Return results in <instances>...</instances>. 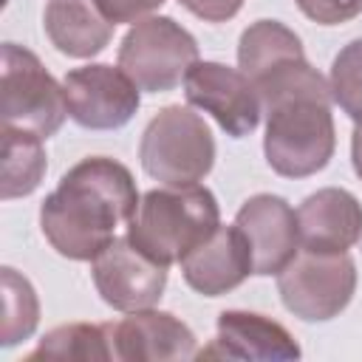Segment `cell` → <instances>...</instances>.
I'll use <instances>...</instances> for the list:
<instances>
[{
    "instance_id": "obj_1",
    "label": "cell",
    "mask_w": 362,
    "mask_h": 362,
    "mask_svg": "<svg viewBox=\"0 0 362 362\" xmlns=\"http://www.w3.org/2000/svg\"><path fill=\"white\" fill-rule=\"evenodd\" d=\"M255 90L266 116L269 167L283 178H308L328 167L337 147L328 79L308 59H294L257 79Z\"/></svg>"
},
{
    "instance_id": "obj_9",
    "label": "cell",
    "mask_w": 362,
    "mask_h": 362,
    "mask_svg": "<svg viewBox=\"0 0 362 362\" xmlns=\"http://www.w3.org/2000/svg\"><path fill=\"white\" fill-rule=\"evenodd\" d=\"M184 96L192 107L209 113L223 133L243 139L260 124V96L240 68L223 62H195L184 76Z\"/></svg>"
},
{
    "instance_id": "obj_23",
    "label": "cell",
    "mask_w": 362,
    "mask_h": 362,
    "mask_svg": "<svg viewBox=\"0 0 362 362\" xmlns=\"http://www.w3.org/2000/svg\"><path fill=\"white\" fill-rule=\"evenodd\" d=\"M96 3H99L102 14L113 25H119V23H139V20H144L150 11L161 8L167 0H96Z\"/></svg>"
},
{
    "instance_id": "obj_10",
    "label": "cell",
    "mask_w": 362,
    "mask_h": 362,
    "mask_svg": "<svg viewBox=\"0 0 362 362\" xmlns=\"http://www.w3.org/2000/svg\"><path fill=\"white\" fill-rule=\"evenodd\" d=\"M90 274L99 297L124 314L153 308L167 286V266L136 249L130 238H113L90 260Z\"/></svg>"
},
{
    "instance_id": "obj_5",
    "label": "cell",
    "mask_w": 362,
    "mask_h": 362,
    "mask_svg": "<svg viewBox=\"0 0 362 362\" xmlns=\"http://www.w3.org/2000/svg\"><path fill=\"white\" fill-rule=\"evenodd\" d=\"M68 116L65 88L45 71L40 57L17 42H3L0 122L51 139Z\"/></svg>"
},
{
    "instance_id": "obj_18",
    "label": "cell",
    "mask_w": 362,
    "mask_h": 362,
    "mask_svg": "<svg viewBox=\"0 0 362 362\" xmlns=\"http://www.w3.org/2000/svg\"><path fill=\"white\" fill-rule=\"evenodd\" d=\"M0 133H3L0 195H3V201L31 195L40 187L45 167H48L42 139L28 133V130H17V127H3Z\"/></svg>"
},
{
    "instance_id": "obj_13",
    "label": "cell",
    "mask_w": 362,
    "mask_h": 362,
    "mask_svg": "<svg viewBox=\"0 0 362 362\" xmlns=\"http://www.w3.org/2000/svg\"><path fill=\"white\" fill-rule=\"evenodd\" d=\"M195 356L288 362L300 359V345L277 320L255 311L229 308L218 314V337L212 339V345H206Z\"/></svg>"
},
{
    "instance_id": "obj_8",
    "label": "cell",
    "mask_w": 362,
    "mask_h": 362,
    "mask_svg": "<svg viewBox=\"0 0 362 362\" xmlns=\"http://www.w3.org/2000/svg\"><path fill=\"white\" fill-rule=\"evenodd\" d=\"M68 116L88 130H116L124 127L139 105V85L116 65L93 62L65 74L62 79Z\"/></svg>"
},
{
    "instance_id": "obj_3",
    "label": "cell",
    "mask_w": 362,
    "mask_h": 362,
    "mask_svg": "<svg viewBox=\"0 0 362 362\" xmlns=\"http://www.w3.org/2000/svg\"><path fill=\"white\" fill-rule=\"evenodd\" d=\"M218 226L221 209L206 187H161L141 195L127 223V238L147 257L170 266L209 240Z\"/></svg>"
},
{
    "instance_id": "obj_20",
    "label": "cell",
    "mask_w": 362,
    "mask_h": 362,
    "mask_svg": "<svg viewBox=\"0 0 362 362\" xmlns=\"http://www.w3.org/2000/svg\"><path fill=\"white\" fill-rule=\"evenodd\" d=\"M3 328H0V345H17L28 339L40 322V300L34 286L14 272L11 266H3Z\"/></svg>"
},
{
    "instance_id": "obj_15",
    "label": "cell",
    "mask_w": 362,
    "mask_h": 362,
    "mask_svg": "<svg viewBox=\"0 0 362 362\" xmlns=\"http://www.w3.org/2000/svg\"><path fill=\"white\" fill-rule=\"evenodd\" d=\"M181 274L187 286L204 297H221L238 288L249 274H255L252 249L243 232L235 223L218 226L209 240L181 260Z\"/></svg>"
},
{
    "instance_id": "obj_4",
    "label": "cell",
    "mask_w": 362,
    "mask_h": 362,
    "mask_svg": "<svg viewBox=\"0 0 362 362\" xmlns=\"http://www.w3.org/2000/svg\"><path fill=\"white\" fill-rule=\"evenodd\" d=\"M139 158L144 173L164 187H189L209 175L215 139L201 113L184 105H167L147 122Z\"/></svg>"
},
{
    "instance_id": "obj_22",
    "label": "cell",
    "mask_w": 362,
    "mask_h": 362,
    "mask_svg": "<svg viewBox=\"0 0 362 362\" xmlns=\"http://www.w3.org/2000/svg\"><path fill=\"white\" fill-rule=\"evenodd\" d=\"M300 11L320 25H339L362 14V0H294Z\"/></svg>"
},
{
    "instance_id": "obj_16",
    "label": "cell",
    "mask_w": 362,
    "mask_h": 362,
    "mask_svg": "<svg viewBox=\"0 0 362 362\" xmlns=\"http://www.w3.org/2000/svg\"><path fill=\"white\" fill-rule=\"evenodd\" d=\"M42 25L51 45L76 59L102 54L113 37V23L102 14L96 0H48Z\"/></svg>"
},
{
    "instance_id": "obj_7",
    "label": "cell",
    "mask_w": 362,
    "mask_h": 362,
    "mask_svg": "<svg viewBox=\"0 0 362 362\" xmlns=\"http://www.w3.org/2000/svg\"><path fill=\"white\" fill-rule=\"evenodd\" d=\"M356 291V263L348 252H297L277 274L283 305L305 320L325 322L348 308Z\"/></svg>"
},
{
    "instance_id": "obj_21",
    "label": "cell",
    "mask_w": 362,
    "mask_h": 362,
    "mask_svg": "<svg viewBox=\"0 0 362 362\" xmlns=\"http://www.w3.org/2000/svg\"><path fill=\"white\" fill-rule=\"evenodd\" d=\"M328 88L334 105H339L348 119L362 124V37L339 48L331 62Z\"/></svg>"
},
{
    "instance_id": "obj_14",
    "label": "cell",
    "mask_w": 362,
    "mask_h": 362,
    "mask_svg": "<svg viewBox=\"0 0 362 362\" xmlns=\"http://www.w3.org/2000/svg\"><path fill=\"white\" fill-rule=\"evenodd\" d=\"M297 232L305 252H348L362 238V204L342 187H322L297 206Z\"/></svg>"
},
{
    "instance_id": "obj_19",
    "label": "cell",
    "mask_w": 362,
    "mask_h": 362,
    "mask_svg": "<svg viewBox=\"0 0 362 362\" xmlns=\"http://www.w3.org/2000/svg\"><path fill=\"white\" fill-rule=\"evenodd\" d=\"M25 359H113V345H110V328L105 325H90V322H68L51 328L40 345L25 356Z\"/></svg>"
},
{
    "instance_id": "obj_2",
    "label": "cell",
    "mask_w": 362,
    "mask_h": 362,
    "mask_svg": "<svg viewBox=\"0 0 362 362\" xmlns=\"http://www.w3.org/2000/svg\"><path fill=\"white\" fill-rule=\"evenodd\" d=\"M141 195L133 173L107 156H90L74 164L45 195L40 229L45 240L68 260H93L119 226H127Z\"/></svg>"
},
{
    "instance_id": "obj_24",
    "label": "cell",
    "mask_w": 362,
    "mask_h": 362,
    "mask_svg": "<svg viewBox=\"0 0 362 362\" xmlns=\"http://www.w3.org/2000/svg\"><path fill=\"white\" fill-rule=\"evenodd\" d=\"M178 3L204 23H226L243 8V0H178Z\"/></svg>"
},
{
    "instance_id": "obj_17",
    "label": "cell",
    "mask_w": 362,
    "mask_h": 362,
    "mask_svg": "<svg viewBox=\"0 0 362 362\" xmlns=\"http://www.w3.org/2000/svg\"><path fill=\"white\" fill-rule=\"evenodd\" d=\"M294 59H305L303 42L288 25L277 20H257L240 34L238 68L252 79V85Z\"/></svg>"
},
{
    "instance_id": "obj_12",
    "label": "cell",
    "mask_w": 362,
    "mask_h": 362,
    "mask_svg": "<svg viewBox=\"0 0 362 362\" xmlns=\"http://www.w3.org/2000/svg\"><path fill=\"white\" fill-rule=\"evenodd\" d=\"M113 359L119 362H167V359H192L195 334L170 311L139 308L127 311L124 320L107 322Z\"/></svg>"
},
{
    "instance_id": "obj_11",
    "label": "cell",
    "mask_w": 362,
    "mask_h": 362,
    "mask_svg": "<svg viewBox=\"0 0 362 362\" xmlns=\"http://www.w3.org/2000/svg\"><path fill=\"white\" fill-rule=\"evenodd\" d=\"M235 226L243 232L252 249L255 274L260 277L280 274L300 252L297 212L280 195L257 192L249 201H243V206L235 215Z\"/></svg>"
},
{
    "instance_id": "obj_25",
    "label": "cell",
    "mask_w": 362,
    "mask_h": 362,
    "mask_svg": "<svg viewBox=\"0 0 362 362\" xmlns=\"http://www.w3.org/2000/svg\"><path fill=\"white\" fill-rule=\"evenodd\" d=\"M351 161H354V173L362 178V124H356L351 136Z\"/></svg>"
},
{
    "instance_id": "obj_6",
    "label": "cell",
    "mask_w": 362,
    "mask_h": 362,
    "mask_svg": "<svg viewBox=\"0 0 362 362\" xmlns=\"http://www.w3.org/2000/svg\"><path fill=\"white\" fill-rule=\"evenodd\" d=\"M198 62L195 37L173 17H144L122 40L116 65L144 93H164L184 82Z\"/></svg>"
}]
</instances>
